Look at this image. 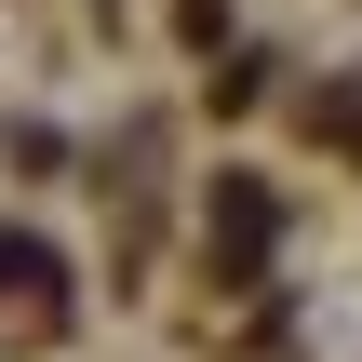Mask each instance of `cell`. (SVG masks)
Listing matches in <instances>:
<instances>
[{"mask_svg":"<svg viewBox=\"0 0 362 362\" xmlns=\"http://www.w3.org/2000/svg\"><path fill=\"white\" fill-rule=\"evenodd\" d=\"M202 242H215V269H228V282H255V269H269V242H282V202H269L255 175H228V188H215V215H202Z\"/></svg>","mask_w":362,"mask_h":362,"instance_id":"6da1fadb","label":"cell"},{"mask_svg":"<svg viewBox=\"0 0 362 362\" xmlns=\"http://www.w3.org/2000/svg\"><path fill=\"white\" fill-rule=\"evenodd\" d=\"M322 134H349V148H362V94H336V107H322Z\"/></svg>","mask_w":362,"mask_h":362,"instance_id":"7a4b0ae2","label":"cell"}]
</instances>
